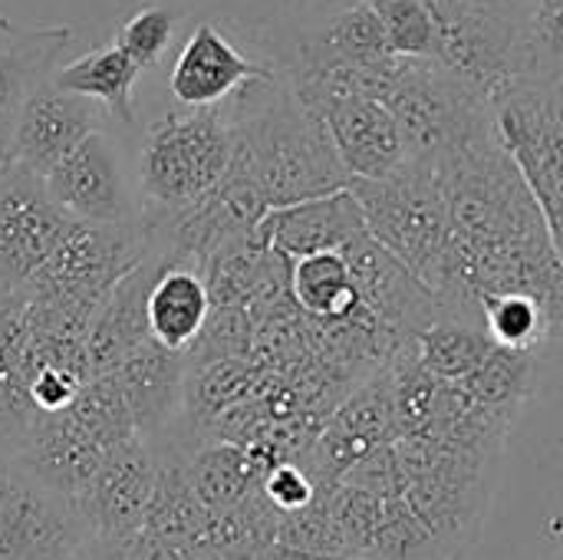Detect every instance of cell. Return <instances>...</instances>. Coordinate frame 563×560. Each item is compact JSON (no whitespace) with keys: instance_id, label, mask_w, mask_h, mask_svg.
Masks as SVG:
<instances>
[{"instance_id":"25","label":"cell","mask_w":563,"mask_h":560,"mask_svg":"<svg viewBox=\"0 0 563 560\" xmlns=\"http://www.w3.org/2000/svg\"><path fill=\"white\" fill-rule=\"evenodd\" d=\"M383 20L393 56L432 59L435 56V23L426 0H369Z\"/></svg>"},{"instance_id":"7","label":"cell","mask_w":563,"mask_h":560,"mask_svg":"<svg viewBox=\"0 0 563 560\" xmlns=\"http://www.w3.org/2000/svg\"><path fill=\"white\" fill-rule=\"evenodd\" d=\"M363 205L369 234L393 251L426 287H439L449 248V205L432 168L402 165L376 182H350Z\"/></svg>"},{"instance_id":"15","label":"cell","mask_w":563,"mask_h":560,"mask_svg":"<svg viewBox=\"0 0 563 560\" xmlns=\"http://www.w3.org/2000/svg\"><path fill=\"white\" fill-rule=\"evenodd\" d=\"M366 215L353 188H340L297 205L271 208L257 224V241L284 261H297L317 251H343L366 234Z\"/></svg>"},{"instance_id":"4","label":"cell","mask_w":563,"mask_h":560,"mask_svg":"<svg viewBox=\"0 0 563 560\" xmlns=\"http://www.w3.org/2000/svg\"><path fill=\"white\" fill-rule=\"evenodd\" d=\"M386 106L393 109L406 162L439 172L452 155L495 135V109L435 59L399 56Z\"/></svg>"},{"instance_id":"27","label":"cell","mask_w":563,"mask_h":560,"mask_svg":"<svg viewBox=\"0 0 563 560\" xmlns=\"http://www.w3.org/2000/svg\"><path fill=\"white\" fill-rule=\"evenodd\" d=\"M264 495L271 498L274 508H280V512L290 515V512H300V508L310 505L313 485L307 482V475H303L300 469H294V465H277V469H271V475L264 479Z\"/></svg>"},{"instance_id":"1","label":"cell","mask_w":563,"mask_h":560,"mask_svg":"<svg viewBox=\"0 0 563 560\" xmlns=\"http://www.w3.org/2000/svg\"><path fill=\"white\" fill-rule=\"evenodd\" d=\"M234 125V162L228 175L244 182L261 205L284 208L350 188L336 145L287 79H254L224 102Z\"/></svg>"},{"instance_id":"16","label":"cell","mask_w":563,"mask_h":560,"mask_svg":"<svg viewBox=\"0 0 563 560\" xmlns=\"http://www.w3.org/2000/svg\"><path fill=\"white\" fill-rule=\"evenodd\" d=\"M76 43L69 23H13L0 13V152L23 102L53 79L66 50Z\"/></svg>"},{"instance_id":"29","label":"cell","mask_w":563,"mask_h":560,"mask_svg":"<svg viewBox=\"0 0 563 560\" xmlns=\"http://www.w3.org/2000/svg\"><path fill=\"white\" fill-rule=\"evenodd\" d=\"M541 89H548V92H551V96H554L558 102H563V73H561V76H554L551 83H544Z\"/></svg>"},{"instance_id":"17","label":"cell","mask_w":563,"mask_h":560,"mask_svg":"<svg viewBox=\"0 0 563 560\" xmlns=\"http://www.w3.org/2000/svg\"><path fill=\"white\" fill-rule=\"evenodd\" d=\"M109 373H115L122 386L135 432L148 446L165 442L168 429L175 426L181 413L185 353H175L148 337L135 350H129Z\"/></svg>"},{"instance_id":"5","label":"cell","mask_w":563,"mask_h":560,"mask_svg":"<svg viewBox=\"0 0 563 560\" xmlns=\"http://www.w3.org/2000/svg\"><path fill=\"white\" fill-rule=\"evenodd\" d=\"M162 231L142 215L135 224L73 221L49 261L26 284V294L92 323L112 287L158 244Z\"/></svg>"},{"instance_id":"9","label":"cell","mask_w":563,"mask_h":560,"mask_svg":"<svg viewBox=\"0 0 563 560\" xmlns=\"http://www.w3.org/2000/svg\"><path fill=\"white\" fill-rule=\"evenodd\" d=\"M495 129L531 188L563 264V102L541 86H521L495 106Z\"/></svg>"},{"instance_id":"3","label":"cell","mask_w":563,"mask_h":560,"mask_svg":"<svg viewBox=\"0 0 563 560\" xmlns=\"http://www.w3.org/2000/svg\"><path fill=\"white\" fill-rule=\"evenodd\" d=\"M435 23V63L492 109L531 86V10L511 0H426Z\"/></svg>"},{"instance_id":"2","label":"cell","mask_w":563,"mask_h":560,"mask_svg":"<svg viewBox=\"0 0 563 560\" xmlns=\"http://www.w3.org/2000/svg\"><path fill=\"white\" fill-rule=\"evenodd\" d=\"M234 162V125L224 106L165 109L135 145L139 195L148 218L172 221L205 201Z\"/></svg>"},{"instance_id":"22","label":"cell","mask_w":563,"mask_h":560,"mask_svg":"<svg viewBox=\"0 0 563 560\" xmlns=\"http://www.w3.org/2000/svg\"><path fill=\"white\" fill-rule=\"evenodd\" d=\"M185 3L191 7V13L211 10L231 20L241 30V36H247L251 46L257 50L346 0H185Z\"/></svg>"},{"instance_id":"20","label":"cell","mask_w":563,"mask_h":560,"mask_svg":"<svg viewBox=\"0 0 563 560\" xmlns=\"http://www.w3.org/2000/svg\"><path fill=\"white\" fill-rule=\"evenodd\" d=\"M139 76H142V66L122 46L109 43V46L89 50V53L63 63L53 73V83L69 92H79L86 99H96L112 116V122L135 132L139 116H135L132 92H135Z\"/></svg>"},{"instance_id":"21","label":"cell","mask_w":563,"mask_h":560,"mask_svg":"<svg viewBox=\"0 0 563 560\" xmlns=\"http://www.w3.org/2000/svg\"><path fill=\"white\" fill-rule=\"evenodd\" d=\"M290 294L307 317L323 323H343L356 310H366L343 251H317L290 261Z\"/></svg>"},{"instance_id":"28","label":"cell","mask_w":563,"mask_h":560,"mask_svg":"<svg viewBox=\"0 0 563 560\" xmlns=\"http://www.w3.org/2000/svg\"><path fill=\"white\" fill-rule=\"evenodd\" d=\"M254 560H340V558H333V554H317V551H307V548H300V545H271V548H264V551H261Z\"/></svg>"},{"instance_id":"24","label":"cell","mask_w":563,"mask_h":560,"mask_svg":"<svg viewBox=\"0 0 563 560\" xmlns=\"http://www.w3.org/2000/svg\"><path fill=\"white\" fill-rule=\"evenodd\" d=\"M482 320L488 337L505 350L538 353L558 340V327L548 307L528 294H495L482 300Z\"/></svg>"},{"instance_id":"10","label":"cell","mask_w":563,"mask_h":560,"mask_svg":"<svg viewBox=\"0 0 563 560\" xmlns=\"http://www.w3.org/2000/svg\"><path fill=\"white\" fill-rule=\"evenodd\" d=\"M73 221L46 175L0 158V290H26Z\"/></svg>"},{"instance_id":"11","label":"cell","mask_w":563,"mask_h":560,"mask_svg":"<svg viewBox=\"0 0 563 560\" xmlns=\"http://www.w3.org/2000/svg\"><path fill=\"white\" fill-rule=\"evenodd\" d=\"M274 76L277 69L238 46L218 20H195L168 69V96L181 109H214L247 83Z\"/></svg>"},{"instance_id":"8","label":"cell","mask_w":563,"mask_h":560,"mask_svg":"<svg viewBox=\"0 0 563 560\" xmlns=\"http://www.w3.org/2000/svg\"><path fill=\"white\" fill-rule=\"evenodd\" d=\"M129 129L109 122L92 129L69 155L46 175L49 195L79 221L92 224H135L142 221V195L135 175V149Z\"/></svg>"},{"instance_id":"13","label":"cell","mask_w":563,"mask_h":560,"mask_svg":"<svg viewBox=\"0 0 563 560\" xmlns=\"http://www.w3.org/2000/svg\"><path fill=\"white\" fill-rule=\"evenodd\" d=\"M158 449L148 446L142 436L119 446L76 492L89 528L102 538H125L145 531L158 488Z\"/></svg>"},{"instance_id":"6","label":"cell","mask_w":563,"mask_h":560,"mask_svg":"<svg viewBox=\"0 0 563 560\" xmlns=\"http://www.w3.org/2000/svg\"><path fill=\"white\" fill-rule=\"evenodd\" d=\"M92 538L66 485L23 449H0V560H79Z\"/></svg>"},{"instance_id":"18","label":"cell","mask_w":563,"mask_h":560,"mask_svg":"<svg viewBox=\"0 0 563 560\" xmlns=\"http://www.w3.org/2000/svg\"><path fill=\"white\" fill-rule=\"evenodd\" d=\"M211 317V290L195 257H175L148 294V337L175 353H188Z\"/></svg>"},{"instance_id":"14","label":"cell","mask_w":563,"mask_h":560,"mask_svg":"<svg viewBox=\"0 0 563 560\" xmlns=\"http://www.w3.org/2000/svg\"><path fill=\"white\" fill-rule=\"evenodd\" d=\"M313 112H320L353 182H376L406 165V142L386 99L333 96L323 99Z\"/></svg>"},{"instance_id":"12","label":"cell","mask_w":563,"mask_h":560,"mask_svg":"<svg viewBox=\"0 0 563 560\" xmlns=\"http://www.w3.org/2000/svg\"><path fill=\"white\" fill-rule=\"evenodd\" d=\"M109 122L112 116L96 99L69 92L49 79L16 112L0 158L49 175L63 155H69L92 129H102Z\"/></svg>"},{"instance_id":"23","label":"cell","mask_w":563,"mask_h":560,"mask_svg":"<svg viewBox=\"0 0 563 560\" xmlns=\"http://www.w3.org/2000/svg\"><path fill=\"white\" fill-rule=\"evenodd\" d=\"M191 17V7L185 0H142L112 33V43L122 46L139 66L155 69L168 50L175 46V36L181 23Z\"/></svg>"},{"instance_id":"19","label":"cell","mask_w":563,"mask_h":560,"mask_svg":"<svg viewBox=\"0 0 563 560\" xmlns=\"http://www.w3.org/2000/svg\"><path fill=\"white\" fill-rule=\"evenodd\" d=\"M33 353H30V307L23 290H0V436L13 449L36 422L30 406Z\"/></svg>"},{"instance_id":"26","label":"cell","mask_w":563,"mask_h":560,"mask_svg":"<svg viewBox=\"0 0 563 560\" xmlns=\"http://www.w3.org/2000/svg\"><path fill=\"white\" fill-rule=\"evenodd\" d=\"M79 560H181L178 545H165L148 531L125 535V538H102L96 535Z\"/></svg>"}]
</instances>
